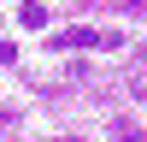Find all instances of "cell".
<instances>
[{
  "mask_svg": "<svg viewBox=\"0 0 147 142\" xmlns=\"http://www.w3.org/2000/svg\"><path fill=\"white\" fill-rule=\"evenodd\" d=\"M65 142H77V136H65Z\"/></svg>",
  "mask_w": 147,
  "mask_h": 142,
  "instance_id": "4",
  "label": "cell"
},
{
  "mask_svg": "<svg viewBox=\"0 0 147 142\" xmlns=\"http://www.w3.org/2000/svg\"><path fill=\"white\" fill-rule=\"evenodd\" d=\"M129 6H147V0H129Z\"/></svg>",
  "mask_w": 147,
  "mask_h": 142,
  "instance_id": "3",
  "label": "cell"
},
{
  "mask_svg": "<svg viewBox=\"0 0 147 142\" xmlns=\"http://www.w3.org/2000/svg\"><path fill=\"white\" fill-rule=\"evenodd\" d=\"M18 24H24V30H47V6H41V0H24V6H18Z\"/></svg>",
  "mask_w": 147,
  "mask_h": 142,
  "instance_id": "2",
  "label": "cell"
},
{
  "mask_svg": "<svg viewBox=\"0 0 147 142\" xmlns=\"http://www.w3.org/2000/svg\"><path fill=\"white\" fill-rule=\"evenodd\" d=\"M53 53H71V47H100V30H53L47 36Z\"/></svg>",
  "mask_w": 147,
  "mask_h": 142,
  "instance_id": "1",
  "label": "cell"
}]
</instances>
